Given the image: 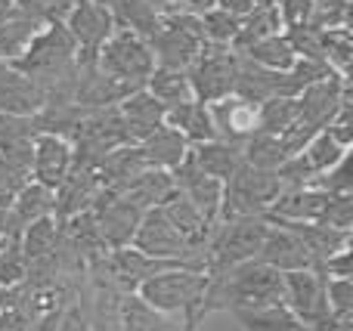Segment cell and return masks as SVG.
Wrapping results in <instances>:
<instances>
[{
  "mask_svg": "<svg viewBox=\"0 0 353 331\" xmlns=\"http://www.w3.org/2000/svg\"><path fill=\"white\" fill-rule=\"evenodd\" d=\"M285 288H282V273L261 260H248L220 276H208V295H205V316L217 310H267L279 307Z\"/></svg>",
  "mask_w": 353,
  "mask_h": 331,
  "instance_id": "6da1fadb",
  "label": "cell"
},
{
  "mask_svg": "<svg viewBox=\"0 0 353 331\" xmlns=\"http://www.w3.org/2000/svg\"><path fill=\"white\" fill-rule=\"evenodd\" d=\"M149 310L176 319L186 331H195L205 319V295H208V273L192 266H174V270L155 273L152 279L134 291Z\"/></svg>",
  "mask_w": 353,
  "mask_h": 331,
  "instance_id": "7a4b0ae2",
  "label": "cell"
},
{
  "mask_svg": "<svg viewBox=\"0 0 353 331\" xmlns=\"http://www.w3.org/2000/svg\"><path fill=\"white\" fill-rule=\"evenodd\" d=\"M267 235V220L263 217H236V220H223L211 229V239L205 245L208 260V276H220V273L232 270L239 264L257 260V251Z\"/></svg>",
  "mask_w": 353,
  "mask_h": 331,
  "instance_id": "3957f363",
  "label": "cell"
},
{
  "mask_svg": "<svg viewBox=\"0 0 353 331\" xmlns=\"http://www.w3.org/2000/svg\"><path fill=\"white\" fill-rule=\"evenodd\" d=\"M285 192L276 171H257L242 161L236 173L223 183V204H220V220H236V217H263L273 202Z\"/></svg>",
  "mask_w": 353,
  "mask_h": 331,
  "instance_id": "277c9868",
  "label": "cell"
},
{
  "mask_svg": "<svg viewBox=\"0 0 353 331\" xmlns=\"http://www.w3.org/2000/svg\"><path fill=\"white\" fill-rule=\"evenodd\" d=\"M97 68L109 81L128 87L130 93L143 90L149 81V74L155 72V59L149 43L140 34L128 28H115V34L103 43V50L97 53Z\"/></svg>",
  "mask_w": 353,
  "mask_h": 331,
  "instance_id": "5b68a950",
  "label": "cell"
},
{
  "mask_svg": "<svg viewBox=\"0 0 353 331\" xmlns=\"http://www.w3.org/2000/svg\"><path fill=\"white\" fill-rule=\"evenodd\" d=\"M149 50H152L155 68H176V72H186L192 65L195 53L205 43L201 34V22L199 16H183V12H171V16H161L159 28L152 37H146Z\"/></svg>",
  "mask_w": 353,
  "mask_h": 331,
  "instance_id": "8992f818",
  "label": "cell"
},
{
  "mask_svg": "<svg viewBox=\"0 0 353 331\" xmlns=\"http://www.w3.org/2000/svg\"><path fill=\"white\" fill-rule=\"evenodd\" d=\"M236 72H239V56L232 53V47L201 43L192 65L186 68V78H189V87H192V96L199 99V103L211 105L232 93V87H236Z\"/></svg>",
  "mask_w": 353,
  "mask_h": 331,
  "instance_id": "52a82bcc",
  "label": "cell"
},
{
  "mask_svg": "<svg viewBox=\"0 0 353 331\" xmlns=\"http://www.w3.org/2000/svg\"><path fill=\"white\" fill-rule=\"evenodd\" d=\"M282 288H285L282 303L298 316V322L307 331H344V328H350V325H341V322L329 313V303H325V282L313 270L282 273Z\"/></svg>",
  "mask_w": 353,
  "mask_h": 331,
  "instance_id": "ba28073f",
  "label": "cell"
},
{
  "mask_svg": "<svg viewBox=\"0 0 353 331\" xmlns=\"http://www.w3.org/2000/svg\"><path fill=\"white\" fill-rule=\"evenodd\" d=\"M130 248H137L140 254L155 260H189V264H201L208 270L205 251H195L192 245H186V239L161 214V208H149L140 217V226H137Z\"/></svg>",
  "mask_w": 353,
  "mask_h": 331,
  "instance_id": "9c48e42d",
  "label": "cell"
},
{
  "mask_svg": "<svg viewBox=\"0 0 353 331\" xmlns=\"http://www.w3.org/2000/svg\"><path fill=\"white\" fill-rule=\"evenodd\" d=\"M62 25L78 47V59H97L103 43L115 34V16L109 3H97V0H78Z\"/></svg>",
  "mask_w": 353,
  "mask_h": 331,
  "instance_id": "30bf717a",
  "label": "cell"
},
{
  "mask_svg": "<svg viewBox=\"0 0 353 331\" xmlns=\"http://www.w3.org/2000/svg\"><path fill=\"white\" fill-rule=\"evenodd\" d=\"M90 211H93V220H97L99 239H103V245L109 251L128 248L134 242L137 226H140V217L146 214V211H140L124 195H115V192H105V189L97 195Z\"/></svg>",
  "mask_w": 353,
  "mask_h": 331,
  "instance_id": "8fae6325",
  "label": "cell"
},
{
  "mask_svg": "<svg viewBox=\"0 0 353 331\" xmlns=\"http://www.w3.org/2000/svg\"><path fill=\"white\" fill-rule=\"evenodd\" d=\"M239 56V53H236ZM236 96L245 103H267V99H294L301 93V84L292 72H267V68L254 65V62L239 56V72H236Z\"/></svg>",
  "mask_w": 353,
  "mask_h": 331,
  "instance_id": "7c38bea8",
  "label": "cell"
},
{
  "mask_svg": "<svg viewBox=\"0 0 353 331\" xmlns=\"http://www.w3.org/2000/svg\"><path fill=\"white\" fill-rule=\"evenodd\" d=\"M350 99V78L332 74L325 81L304 87L298 93V121L313 130H325V124L335 118V111Z\"/></svg>",
  "mask_w": 353,
  "mask_h": 331,
  "instance_id": "4fadbf2b",
  "label": "cell"
},
{
  "mask_svg": "<svg viewBox=\"0 0 353 331\" xmlns=\"http://www.w3.org/2000/svg\"><path fill=\"white\" fill-rule=\"evenodd\" d=\"M171 180H174V189L180 192L211 226H217L220 204H223V183L208 177L205 171H199V167L189 161V155L183 158V164L176 167V171H171Z\"/></svg>",
  "mask_w": 353,
  "mask_h": 331,
  "instance_id": "5bb4252c",
  "label": "cell"
},
{
  "mask_svg": "<svg viewBox=\"0 0 353 331\" xmlns=\"http://www.w3.org/2000/svg\"><path fill=\"white\" fill-rule=\"evenodd\" d=\"M74 164L72 142L53 134H37L31 142V180L47 189H56Z\"/></svg>",
  "mask_w": 353,
  "mask_h": 331,
  "instance_id": "9a60e30c",
  "label": "cell"
},
{
  "mask_svg": "<svg viewBox=\"0 0 353 331\" xmlns=\"http://www.w3.org/2000/svg\"><path fill=\"white\" fill-rule=\"evenodd\" d=\"M99 192H103V186H99L97 167H78V164H72L68 177L53 189V195H56V208H53L56 223L68 220V217L81 214V211H90Z\"/></svg>",
  "mask_w": 353,
  "mask_h": 331,
  "instance_id": "2e32d148",
  "label": "cell"
},
{
  "mask_svg": "<svg viewBox=\"0 0 353 331\" xmlns=\"http://www.w3.org/2000/svg\"><path fill=\"white\" fill-rule=\"evenodd\" d=\"M257 260L267 266H273L276 273H301V270H313V257L301 239L294 233H288L279 223H267V235L263 245L257 251Z\"/></svg>",
  "mask_w": 353,
  "mask_h": 331,
  "instance_id": "e0dca14e",
  "label": "cell"
},
{
  "mask_svg": "<svg viewBox=\"0 0 353 331\" xmlns=\"http://www.w3.org/2000/svg\"><path fill=\"white\" fill-rule=\"evenodd\" d=\"M208 111H211V121H214V130H217V140L242 146L248 136L257 134V105L254 103H245V99L236 96V93H230V96L211 103V105H208Z\"/></svg>",
  "mask_w": 353,
  "mask_h": 331,
  "instance_id": "ac0fdd59",
  "label": "cell"
},
{
  "mask_svg": "<svg viewBox=\"0 0 353 331\" xmlns=\"http://www.w3.org/2000/svg\"><path fill=\"white\" fill-rule=\"evenodd\" d=\"M115 109H118V118H121V130H124V142L128 146H140L155 127L165 124V109L146 90L130 93Z\"/></svg>",
  "mask_w": 353,
  "mask_h": 331,
  "instance_id": "d6986e66",
  "label": "cell"
},
{
  "mask_svg": "<svg viewBox=\"0 0 353 331\" xmlns=\"http://www.w3.org/2000/svg\"><path fill=\"white\" fill-rule=\"evenodd\" d=\"M43 103V90L34 81L10 62H0V115H34Z\"/></svg>",
  "mask_w": 353,
  "mask_h": 331,
  "instance_id": "ffe728a7",
  "label": "cell"
},
{
  "mask_svg": "<svg viewBox=\"0 0 353 331\" xmlns=\"http://www.w3.org/2000/svg\"><path fill=\"white\" fill-rule=\"evenodd\" d=\"M263 220H267V223H279V226H285L288 233L298 235L301 245L310 251L313 264L329 260V257H335V254L353 248V233H344V229H335V226H325V223H292V220H273V217H263Z\"/></svg>",
  "mask_w": 353,
  "mask_h": 331,
  "instance_id": "44dd1931",
  "label": "cell"
},
{
  "mask_svg": "<svg viewBox=\"0 0 353 331\" xmlns=\"http://www.w3.org/2000/svg\"><path fill=\"white\" fill-rule=\"evenodd\" d=\"M140 155H143V161L149 164V171L171 173V171H176V167L183 164V158L189 155V142L183 140L174 127L161 124V127H155L152 134L140 142Z\"/></svg>",
  "mask_w": 353,
  "mask_h": 331,
  "instance_id": "7402d4cb",
  "label": "cell"
},
{
  "mask_svg": "<svg viewBox=\"0 0 353 331\" xmlns=\"http://www.w3.org/2000/svg\"><path fill=\"white\" fill-rule=\"evenodd\" d=\"M159 208H161V214L168 217V223H171L183 239H186V245H192L195 251H205V245H208V239H211V229L214 226L192 208V204L186 202V198L180 195V192L174 189L171 195L159 204Z\"/></svg>",
  "mask_w": 353,
  "mask_h": 331,
  "instance_id": "603a6c76",
  "label": "cell"
},
{
  "mask_svg": "<svg viewBox=\"0 0 353 331\" xmlns=\"http://www.w3.org/2000/svg\"><path fill=\"white\" fill-rule=\"evenodd\" d=\"M189 161H192L199 171H205L208 177L226 183V180L242 167V146L223 142V140L199 142V146H189Z\"/></svg>",
  "mask_w": 353,
  "mask_h": 331,
  "instance_id": "cb8c5ba5",
  "label": "cell"
},
{
  "mask_svg": "<svg viewBox=\"0 0 353 331\" xmlns=\"http://www.w3.org/2000/svg\"><path fill=\"white\" fill-rule=\"evenodd\" d=\"M165 124L174 127L189 146H199V142H211L217 140V130H214L211 111H208L205 103L199 99H189V103H180L174 109L165 111Z\"/></svg>",
  "mask_w": 353,
  "mask_h": 331,
  "instance_id": "d4e9b609",
  "label": "cell"
},
{
  "mask_svg": "<svg viewBox=\"0 0 353 331\" xmlns=\"http://www.w3.org/2000/svg\"><path fill=\"white\" fill-rule=\"evenodd\" d=\"M273 34H282L279 10H276V3H257L248 16L239 19V31L230 47H232V53H242L251 43L263 41V37H273Z\"/></svg>",
  "mask_w": 353,
  "mask_h": 331,
  "instance_id": "484cf974",
  "label": "cell"
},
{
  "mask_svg": "<svg viewBox=\"0 0 353 331\" xmlns=\"http://www.w3.org/2000/svg\"><path fill=\"white\" fill-rule=\"evenodd\" d=\"M143 90H146L165 111L174 109V105H180V103L195 99L186 72H176V68H155V72L149 74V81H146V87H143Z\"/></svg>",
  "mask_w": 353,
  "mask_h": 331,
  "instance_id": "4316f807",
  "label": "cell"
},
{
  "mask_svg": "<svg viewBox=\"0 0 353 331\" xmlns=\"http://www.w3.org/2000/svg\"><path fill=\"white\" fill-rule=\"evenodd\" d=\"M105 3H109L112 16H115V28L134 31V34H140L143 41L152 37L155 28H159V22H161V16L152 10L149 0H105Z\"/></svg>",
  "mask_w": 353,
  "mask_h": 331,
  "instance_id": "83f0119b",
  "label": "cell"
},
{
  "mask_svg": "<svg viewBox=\"0 0 353 331\" xmlns=\"http://www.w3.org/2000/svg\"><path fill=\"white\" fill-rule=\"evenodd\" d=\"M242 59L254 62V65L267 68V72H292V65L298 62V56H294L292 43H288L285 31L282 34H273V37H263V41L251 43L248 50H242Z\"/></svg>",
  "mask_w": 353,
  "mask_h": 331,
  "instance_id": "f1b7e54d",
  "label": "cell"
},
{
  "mask_svg": "<svg viewBox=\"0 0 353 331\" xmlns=\"http://www.w3.org/2000/svg\"><path fill=\"white\" fill-rule=\"evenodd\" d=\"M171 192H174L171 173H165V171H146V173H140V177H137L134 183H130L128 189L121 192V195L128 198V202H134L140 211H149V208H159V204L165 202Z\"/></svg>",
  "mask_w": 353,
  "mask_h": 331,
  "instance_id": "f546056e",
  "label": "cell"
},
{
  "mask_svg": "<svg viewBox=\"0 0 353 331\" xmlns=\"http://www.w3.org/2000/svg\"><path fill=\"white\" fill-rule=\"evenodd\" d=\"M347 155H350V149L338 146V142L332 140L325 130H319V134L298 152V158L304 161V167L310 171V177L316 180V177H323L325 171H332V167H335L341 158H347ZM313 180H310V183H313Z\"/></svg>",
  "mask_w": 353,
  "mask_h": 331,
  "instance_id": "4dcf8cb0",
  "label": "cell"
},
{
  "mask_svg": "<svg viewBox=\"0 0 353 331\" xmlns=\"http://www.w3.org/2000/svg\"><path fill=\"white\" fill-rule=\"evenodd\" d=\"M121 331H186V328L171 316L149 310L137 295H128L121 310Z\"/></svg>",
  "mask_w": 353,
  "mask_h": 331,
  "instance_id": "1f68e13d",
  "label": "cell"
},
{
  "mask_svg": "<svg viewBox=\"0 0 353 331\" xmlns=\"http://www.w3.org/2000/svg\"><path fill=\"white\" fill-rule=\"evenodd\" d=\"M232 316L242 325V331H307L285 303L267 307V310H239Z\"/></svg>",
  "mask_w": 353,
  "mask_h": 331,
  "instance_id": "d6a6232c",
  "label": "cell"
},
{
  "mask_svg": "<svg viewBox=\"0 0 353 331\" xmlns=\"http://www.w3.org/2000/svg\"><path fill=\"white\" fill-rule=\"evenodd\" d=\"M242 161L248 167H257V171H279L288 161V155H285V149H282L279 136L257 130L254 136H248V140L242 142Z\"/></svg>",
  "mask_w": 353,
  "mask_h": 331,
  "instance_id": "836d02e7",
  "label": "cell"
},
{
  "mask_svg": "<svg viewBox=\"0 0 353 331\" xmlns=\"http://www.w3.org/2000/svg\"><path fill=\"white\" fill-rule=\"evenodd\" d=\"M10 208H12V214L19 217V223L28 226V223H37V220L53 217L56 195H53V189H47V186H41V183L31 180V183L16 195V202H12Z\"/></svg>",
  "mask_w": 353,
  "mask_h": 331,
  "instance_id": "e575fe53",
  "label": "cell"
},
{
  "mask_svg": "<svg viewBox=\"0 0 353 331\" xmlns=\"http://www.w3.org/2000/svg\"><path fill=\"white\" fill-rule=\"evenodd\" d=\"M19 242H22V251H25V257H28V264L53 254L56 245H59V223H56V217L28 223V226L22 229V235H19Z\"/></svg>",
  "mask_w": 353,
  "mask_h": 331,
  "instance_id": "d590c367",
  "label": "cell"
},
{
  "mask_svg": "<svg viewBox=\"0 0 353 331\" xmlns=\"http://www.w3.org/2000/svg\"><path fill=\"white\" fill-rule=\"evenodd\" d=\"M37 31H41V25L16 12V19H10V22L0 28V62H10L12 65V62L28 50V43L34 41Z\"/></svg>",
  "mask_w": 353,
  "mask_h": 331,
  "instance_id": "8d00e7d4",
  "label": "cell"
},
{
  "mask_svg": "<svg viewBox=\"0 0 353 331\" xmlns=\"http://www.w3.org/2000/svg\"><path fill=\"white\" fill-rule=\"evenodd\" d=\"M323 62L335 74L350 78V62H353L350 28H329V31H323Z\"/></svg>",
  "mask_w": 353,
  "mask_h": 331,
  "instance_id": "74e56055",
  "label": "cell"
},
{
  "mask_svg": "<svg viewBox=\"0 0 353 331\" xmlns=\"http://www.w3.org/2000/svg\"><path fill=\"white\" fill-rule=\"evenodd\" d=\"M298 121V96L294 99H267L257 105V130L279 136Z\"/></svg>",
  "mask_w": 353,
  "mask_h": 331,
  "instance_id": "f35d334b",
  "label": "cell"
},
{
  "mask_svg": "<svg viewBox=\"0 0 353 331\" xmlns=\"http://www.w3.org/2000/svg\"><path fill=\"white\" fill-rule=\"evenodd\" d=\"M74 3L78 0H16V12L43 28V25H62Z\"/></svg>",
  "mask_w": 353,
  "mask_h": 331,
  "instance_id": "ab89813d",
  "label": "cell"
},
{
  "mask_svg": "<svg viewBox=\"0 0 353 331\" xmlns=\"http://www.w3.org/2000/svg\"><path fill=\"white\" fill-rule=\"evenodd\" d=\"M28 276V257L22 251V242L10 239L0 245V288H16L25 285Z\"/></svg>",
  "mask_w": 353,
  "mask_h": 331,
  "instance_id": "60d3db41",
  "label": "cell"
},
{
  "mask_svg": "<svg viewBox=\"0 0 353 331\" xmlns=\"http://www.w3.org/2000/svg\"><path fill=\"white\" fill-rule=\"evenodd\" d=\"M201 22V34H205V43H220V47H230L232 37H236L239 31V19L230 16V12L223 10H208L205 16H199Z\"/></svg>",
  "mask_w": 353,
  "mask_h": 331,
  "instance_id": "b9f144b4",
  "label": "cell"
},
{
  "mask_svg": "<svg viewBox=\"0 0 353 331\" xmlns=\"http://www.w3.org/2000/svg\"><path fill=\"white\" fill-rule=\"evenodd\" d=\"M325 282V303L329 313L341 325H350L353 319V279H323Z\"/></svg>",
  "mask_w": 353,
  "mask_h": 331,
  "instance_id": "7bdbcfd3",
  "label": "cell"
},
{
  "mask_svg": "<svg viewBox=\"0 0 353 331\" xmlns=\"http://www.w3.org/2000/svg\"><path fill=\"white\" fill-rule=\"evenodd\" d=\"M37 136L34 130V118L31 115H0V152L12 146L31 142Z\"/></svg>",
  "mask_w": 353,
  "mask_h": 331,
  "instance_id": "ee69618b",
  "label": "cell"
},
{
  "mask_svg": "<svg viewBox=\"0 0 353 331\" xmlns=\"http://www.w3.org/2000/svg\"><path fill=\"white\" fill-rule=\"evenodd\" d=\"M28 183H31V173L25 167L12 164L6 155H0V208H10Z\"/></svg>",
  "mask_w": 353,
  "mask_h": 331,
  "instance_id": "f6af8a7d",
  "label": "cell"
},
{
  "mask_svg": "<svg viewBox=\"0 0 353 331\" xmlns=\"http://www.w3.org/2000/svg\"><path fill=\"white\" fill-rule=\"evenodd\" d=\"M288 43H292L294 56L298 59H313V62H323V31L313 28V25H304V28H294L285 31Z\"/></svg>",
  "mask_w": 353,
  "mask_h": 331,
  "instance_id": "bcb514c9",
  "label": "cell"
},
{
  "mask_svg": "<svg viewBox=\"0 0 353 331\" xmlns=\"http://www.w3.org/2000/svg\"><path fill=\"white\" fill-rule=\"evenodd\" d=\"M313 189H323L329 195H353V177H350V155L341 158L332 171H325L323 177L313 180Z\"/></svg>",
  "mask_w": 353,
  "mask_h": 331,
  "instance_id": "7dc6e473",
  "label": "cell"
},
{
  "mask_svg": "<svg viewBox=\"0 0 353 331\" xmlns=\"http://www.w3.org/2000/svg\"><path fill=\"white\" fill-rule=\"evenodd\" d=\"M276 10H279L282 31H294V28H304V25L313 22L316 3H313V0H279Z\"/></svg>",
  "mask_w": 353,
  "mask_h": 331,
  "instance_id": "c3c4849f",
  "label": "cell"
},
{
  "mask_svg": "<svg viewBox=\"0 0 353 331\" xmlns=\"http://www.w3.org/2000/svg\"><path fill=\"white\" fill-rule=\"evenodd\" d=\"M325 134H329L338 146H344V149L353 146V103L350 99L335 111V118L325 124Z\"/></svg>",
  "mask_w": 353,
  "mask_h": 331,
  "instance_id": "681fc988",
  "label": "cell"
},
{
  "mask_svg": "<svg viewBox=\"0 0 353 331\" xmlns=\"http://www.w3.org/2000/svg\"><path fill=\"white\" fill-rule=\"evenodd\" d=\"M350 254H353V248L335 254L329 260H319V264H313V273L319 279H350Z\"/></svg>",
  "mask_w": 353,
  "mask_h": 331,
  "instance_id": "f907efd6",
  "label": "cell"
},
{
  "mask_svg": "<svg viewBox=\"0 0 353 331\" xmlns=\"http://www.w3.org/2000/svg\"><path fill=\"white\" fill-rule=\"evenodd\" d=\"M214 6H217V0H176L174 12H183V16H205Z\"/></svg>",
  "mask_w": 353,
  "mask_h": 331,
  "instance_id": "816d5d0a",
  "label": "cell"
},
{
  "mask_svg": "<svg viewBox=\"0 0 353 331\" xmlns=\"http://www.w3.org/2000/svg\"><path fill=\"white\" fill-rule=\"evenodd\" d=\"M254 6H257V0H217V10L230 12V16H236V19L248 16Z\"/></svg>",
  "mask_w": 353,
  "mask_h": 331,
  "instance_id": "f5cc1de1",
  "label": "cell"
},
{
  "mask_svg": "<svg viewBox=\"0 0 353 331\" xmlns=\"http://www.w3.org/2000/svg\"><path fill=\"white\" fill-rule=\"evenodd\" d=\"M10 19H16V0H0V28H3Z\"/></svg>",
  "mask_w": 353,
  "mask_h": 331,
  "instance_id": "db71d44e",
  "label": "cell"
},
{
  "mask_svg": "<svg viewBox=\"0 0 353 331\" xmlns=\"http://www.w3.org/2000/svg\"><path fill=\"white\" fill-rule=\"evenodd\" d=\"M149 3H152V10L159 12V16H171L176 10V0H149Z\"/></svg>",
  "mask_w": 353,
  "mask_h": 331,
  "instance_id": "11a10c76",
  "label": "cell"
},
{
  "mask_svg": "<svg viewBox=\"0 0 353 331\" xmlns=\"http://www.w3.org/2000/svg\"><path fill=\"white\" fill-rule=\"evenodd\" d=\"M257 3H279V0H257Z\"/></svg>",
  "mask_w": 353,
  "mask_h": 331,
  "instance_id": "9f6ffc18",
  "label": "cell"
},
{
  "mask_svg": "<svg viewBox=\"0 0 353 331\" xmlns=\"http://www.w3.org/2000/svg\"><path fill=\"white\" fill-rule=\"evenodd\" d=\"M97 3H105V0H97Z\"/></svg>",
  "mask_w": 353,
  "mask_h": 331,
  "instance_id": "6f0895ef",
  "label": "cell"
}]
</instances>
